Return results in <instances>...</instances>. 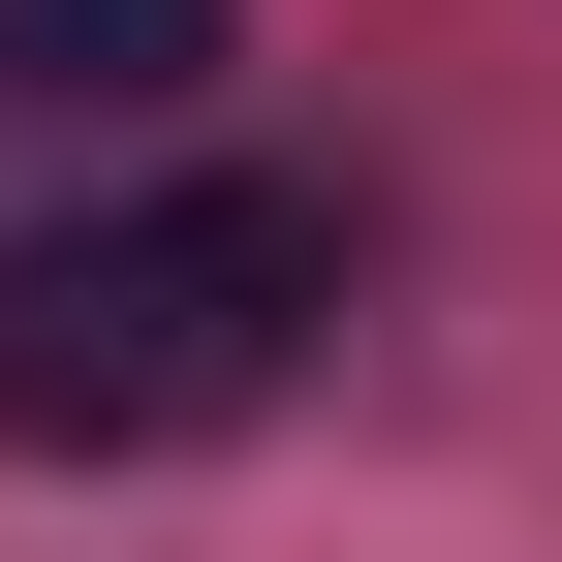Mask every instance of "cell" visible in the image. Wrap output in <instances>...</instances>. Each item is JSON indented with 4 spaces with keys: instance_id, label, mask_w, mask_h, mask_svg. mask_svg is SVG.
I'll return each mask as SVG.
<instances>
[{
    "instance_id": "2",
    "label": "cell",
    "mask_w": 562,
    "mask_h": 562,
    "mask_svg": "<svg viewBox=\"0 0 562 562\" xmlns=\"http://www.w3.org/2000/svg\"><path fill=\"white\" fill-rule=\"evenodd\" d=\"M188 63H220V0H0V94H63V125L188 94Z\"/></svg>"
},
{
    "instance_id": "1",
    "label": "cell",
    "mask_w": 562,
    "mask_h": 562,
    "mask_svg": "<svg viewBox=\"0 0 562 562\" xmlns=\"http://www.w3.org/2000/svg\"><path fill=\"white\" fill-rule=\"evenodd\" d=\"M313 313H344V220H313V188L63 220V250H0V438H32V469L220 438V406H281V344H313Z\"/></svg>"
}]
</instances>
